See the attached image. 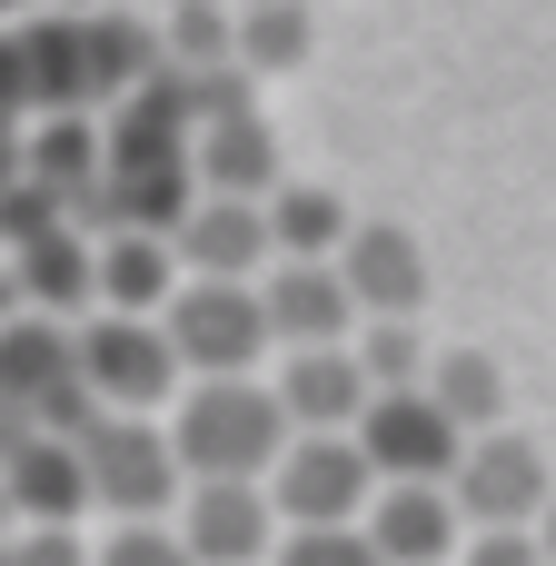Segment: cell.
<instances>
[{
  "instance_id": "cell-28",
  "label": "cell",
  "mask_w": 556,
  "mask_h": 566,
  "mask_svg": "<svg viewBox=\"0 0 556 566\" xmlns=\"http://www.w3.org/2000/svg\"><path fill=\"white\" fill-rule=\"evenodd\" d=\"M468 566H547V557H537L527 527H478V557H468Z\"/></svg>"
},
{
  "instance_id": "cell-21",
  "label": "cell",
  "mask_w": 556,
  "mask_h": 566,
  "mask_svg": "<svg viewBox=\"0 0 556 566\" xmlns=\"http://www.w3.org/2000/svg\"><path fill=\"white\" fill-rule=\"evenodd\" d=\"M20 298H40V308H80L90 298V249H80V229L70 219H50V229H30L20 239V279H10Z\"/></svg>"
},
{
  "instance_id": "cell-14",
  "label": "cell",
  "mask_w": 556,
  "mask_h": 566,
  "mask_svg": "<svg viewBox=\"0 0 556 566\" xmlns=\"http://www.w3.org/2000/svg\"><path fill=\"white\" fill-rule=\"evenodd\" d=\"M169 259H189L199 279H239V289H249V269L269 259V219H259L249 199H199V209L169 229Z\"/></svg>"
},
{
  "instance_id": "cell-26",
  "label": "cell",
  "mask_w": 556,
  "mask_h": 566,
  "mask_svg": "<svg viewBox=\"0 0 556 566\" xmlns=\"http://www.w3.org/2000/svg\"><path fill=\"white\" fill-rule=\"evenodd\" d=\"M90 566H189V557H179V537H169V527H119Z\"/></svg>"
},
{
  "instance_id": "cell-6",
  "label": "cell",
  "mask_w": 556,
  "mask_h": 566,
  "mask_svg": "<svg viewBox=\"0 0 556 566\" xmlns=\"http://www.w3.org/2000/svg\"><path fill=\"white\" fill-rule=\"evenodd\" d=\"M348 448L368 458L378 488H448V468H458L468 438L428 408V388H398V398H368V408H358Z\"/></svg>"
},
{
  "instance_id": "cell-15",
  "label": "cell",
  "mask_w": 556,
  "mask_h": 566,
  "mask_svg": "<svg viewBox=\"0 0 556 566\" xmlns=\"http://www.w3.org/2000/svg\"><path fill=\"white\" fill-rule=\"evenodd\" d=\"M259 318H269V338H289V348H348V328H358L338 269H279V279L259 289Z\"/></svg>"
},
{
  "instance_id": "cell-17",
  "label": "cell",
  "mask_w": 556,
  "mask_h": 566,
  "mask_svg": "<svg viewBox=\"0 0 556 566\" xmlns=\"http://www.w3.org/2000/svg\"><path fill=\"white\" fill-rule=\"evenodd\" d=\"M159 70V40L119 10H80V99H129Z\"/></svg>"
},
{
  "instance_id": "cell-9",
  "label": "cell",
  "mask_w": 556,
  "mask_h": 566,
  "mask_svg": "<svg viewBox=\"0 0 556 566\" xmlns=\"http://www.w3.org/2000/svg\"><path fill=\"white\" fill-rule=\"evenodd\" d=\"M169 537H179L189 566H259L269 537H279V517H269V488H189Z\"/></svg>"
},
{
  "instance_id": "cell-20",
  "label": "cell",
  "mask_w": 556,
  "mask_h": 566,
  "mask_svg": "<svg viewBox=\"0 0 556 566\" xmlns=\"http://www.w3.org/2000/svg\"><path fill=\"white\" fill-rule=\"evenodd\" d=\"M308 40H318L308 0H249V10H229V60L239 70H298Z\"/></svg>"
},
{
  "instance_id": "cell-11",
  "label": "cell",
  "mask_w": 556,
  "mask_h": 566,
  "mask_svg": "<svg viewBox=\"0 0 556 566\" xmlns=\"http://www.w3.org/2000/svg\"><path fill=\"white\" fill-rule=\"evenodd\" d=\"M269 398H279L289 438H348V428H358V408H368V378H358V358H348V348H298V358H289V378H279Z\"/></svg>"
},
{
  "instance_id": "cell-31",
  "label": "cell",
  "mask_w": 556,
  "mask_h": 566,
  "mask_svg": "<svg viewBox=\"0 0 556 566\" xmlns=\"http://www.w3.org/2000/svg\"><path fill=\"white\" fill-rule=\"evenodd\" d=\"M0 10H40V0H0Z\"/></svg>"
},
{
  "instance_id": "cell-32",
  "label": "cell",
  "mask_w": 556,
  "mask_h": 566,
  "mask_svg": "<svg viewBox=\"0 0 556 566\" xmlns=\"http://www.w3.org/2000/svg\"><path fill=\"white\" fill-rule=\"evenodd\" d=\"M308 10H318V0H308Z\"/></svg>"
},
{
  "instance_id": "cell-22",
  "label": "cell",
  "mask_w": 556,
  "mask_h": 566,
  "mask_svg": "<svg viewBox=\"0 0 556 566\" xmlns=\"http://www.w3.org/2000/svg\"><path fill=\"white\" fill-rule=\"evenodd\" d=\"M428 408H438L458 438H487V428H497V408H507V378H497V358H478V348L438 358V368H428Z\"/></svg>"
},
{
  "instance_id": "cell-25",
  "label": "cell",
  "mask_w": 556,
  "mask_h": 566,
  "mask_svg": "<svg viewBox=\"0 0 556 566\" xmlns=\"http://www.w3.org/2000/svg\"><path fill=\"white\" fill-rule=\"evenodd\" d=\"M279 566H378V557H368V537H358V527H289Z\"/></svg>"
},
{
  "instance_id": "cell-12",
  "label": "cell",
  "mask_w": 556,
  "mask_h": 566,
  "mask_svg": "<svg viewBox=\"0 0 556 566\" xmlns=\"http://www.w3.org/2000/svg\"><path fill=\"white\" fill-rule=\"evenodd\" d=\"M189 179H209V199H269L279 189V139H269V119L259 109H239V119H199L189 129Z\"/></svg>"
},
{
  "instance_id": "cell-1",
  "label": "cell",
  "mask_w": 556,
  "mask_h": 566,
  "mask_svg": "<svg viewBox=\"0 0 556 566\" xmlns=\"http://www.w3.org/2000/svg\"><path fill=\"white\" fill-rule=\"evenodd\" d=\"M279 448H289V418L259 378H199L169 418V458L199 488H259L279 468Z\"/></svg>"
},
{
  "instance_id": "cell-30",
  "label": "cell",
  "mask_w": 556,
  "mask_h": 566,
  "mask_svg": "<svg viewBox=\"0 0 556 566\" xmlns=\"http://www.w3.org/2000/svg\"><path fill=\"white\" fill-rule=\"evenodd\" d=\"M527 537H537V557L556 566V497H547V517H537V527H527Z\"/></svg>"
},
{
  "instance_id": "cell-8",
  "label": "cell",
  "mask_w": 556,
  "mask_h": 566,
  "mask_svg": "<svg viewBox=\"0 0 556 566\" xmlns=\"http://www.w3.org/2000/svg\"><path fill=\"white\" fill-rule=\"evenodd\" d=\"M328 269L348 289V308H368V318H418L428 308V259H418V239L398 219H358Z\"/></svg>"
},
{
  "instance_id": "cell-19",
  "label": "cell",
  "mask_w": 556,
  "mask_h": 566,
  "mask_svg": "<svg viewBox=\"0 0 556 566\" xmlns=\"http://www.w3.org/2000/svg\"><path fill=\"white\" fill-rule=\"evenodd\" d=\"M90 298H109V318H149V308H169V249L109 229L99 259H90Z\"/></svg>"
},
{
  "instance_id": "cell-3",
  "label": "cell",
  "mask_w": 556,
  "mask_h": 566,
  "mask_svg": "<svg viewBox=\"0 0 556 566\" xmlns=\"http://www.w3.org/2000/svg\"><path fill=\"white\" fill-rule=\"evenodd\" d=\"M159 338H169V358L199 368V378H249L259 348H269V318H259V289H239V279H189V289H169Z\"/></svg>"
},
{
  "instance_id": "cell-27",
  "label": "cell",
  "mask_w": 556,
  "mask_h": 566,
  "mask_svg": "<svg viewBox=\"0 0 556 566\" xmlns=\"http://www.w3.org/2000/svg\"><path fill=\"white\" fill-rule=\"evenodd\" d=\"M0 566H90V557H80V537H70V527H30V537H10V547H0Z\"/></svg>"
},
{
  "instance_id": "cell-2",
  "label": "cell",
  "mask_w": 556,
  "mask_h": 566,
  "mask_svg": "<svg viewBox=\"0 0 556 566\" xmlns=\"http://www.w3.org/2000/svg\"><path fill=\"white\" fill-rule=\"evenodd\" d=\"M70 448H80V488L99 507H119V527H159V507L179 497V458H169L159 418H90Z\"/></svg>"
},
{
  "instance_id": "cell-33",
  "label": "cell",
  "mask_w": 556,
  "mask_h": 566,
  "mask_svg": "<svg viewBox=\"0 0 556 566\" xmlns=\"http://www.w3.org/2000/svg\"><path fill=\"white\" fill-rule=\"evenodd\" d=\"M239 10H249V0H239Z\"/></svg>"
},
{
  "instance_id": "cell-4",
  "label": "cell",
  "mask_w": 556,
  "mask_h": 566,
  "mask_svg": "<svg viewBox=\"0 0 556 566\" xmlns=\"http://www.w3.org/2000/svg\"><path fill=\"white\" fill-rule=\"evenodd\" d=\"M70 368H80V388H90L99 418H149L169 398V378H179L159 318H99V328H80L70 338Z\"/></svg>"
},
{
  "instance_id": "cell-18",
  "label": "cell",
  "mask_w": 556,
  "mask_h": 566,
  "mask_svg": "<svg viewBox=\"0 0 556 566\" xmlns=\"http://www.w3.org/2000/svg\"><path fill=\"white\" fill-rule=\"evenodd\" d=\"M259 219H269V259H289V269H328L348 249V229H358L338 189H279Z\"/></svg>"
},
{
  "instance_id": "cell-5",
  "label": "cell",
  "mask_w": 556,
  "mask_h": 566,
  "mask_svg": "<svg viewBox=\"0 0 556 566\" xmlns=\"http://www.w3.org/2000/svg\"><path fill=\"white\" fill-rule=\"evenodd\" d=\"M547 497H556V488H547V458H537L517 428L468 438L458 468H448V507H458V527H537Z\"/></svg>"
},
{
  "instance_id": "cell-13",
  "label": "cell",
  "mask_w": 556,
  "mask_h": 566,
  "mask_svg": "<svg viewBox=\"0 0 556 566\" xmlns=\"http://www.w3.org/2000/svg\"><path fill=\"white\" fill-rule=\"evenodd\" d=\"M358 537H368L378 566H438L458 547V507H448V488H378Z\"/></svg>"
},
{
  "instance_id": "cell-7",
  "label": "cell",
  "mask_w": 556,
  "mask_h": 566,
  "mask_svg": "<svg viewBox=\"0 0 556 566\" xmlns=\"http://www.w3.org/2000/svg\"><path fill=\"white\" fill-rule=\"evenodd\" d=\"M368 497H378V478L348 438H289L269 468V517H289V527H358Z\"/></svg>"
},
{
  "instance_id": "cell-29",
  "label": "cell",
  "mask_w": 556,
  "mask_h": 566,
  "mask_svg": "<svg viewBox=\"0 0 556 566\" xmlns=\"http://www.w3.org/2000/svg\"><path fill=\"white\" fill-rule=\"evenodd\" d=\"M20 109H30V90H20V50H10V30H0V139L20 129Z\"/></svg>"
},
{
  "instance_id": "cell-10",
  "label": "cell",
  "mask_w": 556,
  "mask_h": 566,
  "mask_svg": "<svg viewBox=\"0 0 556 566\" xmlns=\"http://www.w3.org/2000/svg\"><path fill=\"white\" fill-rule=\"evenodd\" d=\"M0 507H20L30 527H70L90 507L80 448L70 438H30V428H0Z\"/></svg>"
},
{
  "instance_id": "cell-24",
  "label": "cell",
  "mask_w": 556,
  "mask_h": 566,
  "mask_svg": "<svg viewBox=\"0 0 556 566\" xmlns=\"http://www.w3.org/2000/svg\"><path fill=\"white\" fill-rule=\"evenodd\" d=\"M159 40V70H229V10L219 0H169V30Z\"/></svg>"
},
{
  "instance_id": "cell-23",
  "label": "cell",
  "mask_w": 556,
  "mask_h": 566,
  "mask_svg": "<svg viewBox=\"0 0 556 566\" xmlns=\"http://www.w3.org/2000/svg\"><path fill=\"white\" fill-rule=\"evenodd\" d=\"M348 358H358L368 398H398V388H418V378H428V348H418V328H408V318H368Z\"/></svg>"
},
{
  "instance_id": "cell-16",
  "label": "cell",
  "mask_w": 556,
  "mask_h": 566,
  "mask_svg": "<svg viewBox=\"0 0 556 566\" xmlns=\"http://www.w3.org/2000/svg\"><path fill=\"white\" fill-rule=\"evenodd\" d=\"M10 50H20V90H30V109H50V119H80V20H60V10H30V20L10 30Z\"/></svg>"
}]
</instances>
